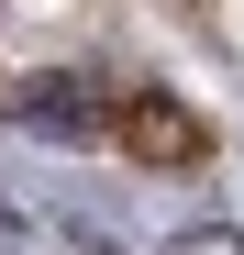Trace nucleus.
<instances>
[{
    "label": "nucleus",
    "mask_w": 244,
    "mask_h": 255,
    "mask_svg": "<svg viewBox=\"0 0 244 255\" xmlns=\"http://www.w3.org/2000/svg\"><path fill=\"white\" fill-rule=\"evenodd\" d=\"M11 111L33 122V133H67V144H100V133H122V89H100V78H33Z\"/></svg>",
    "instance_id": "1"
},
{
    "label": "nucleus",
    "mask_w": 244,
    "mask_h": 255,
    "mask_svg": "<svg viewBox=\"0 0 244 255\" xmlns=\"http://www.w3.org/2000/svg\"><path fill=\"white\" fill-rule=\"evenodd\" d=\"M167 255H244V233H233V222H200V233H178Z\"/></svg>",
    "instance_id": "2"
}]
</instances>
